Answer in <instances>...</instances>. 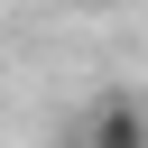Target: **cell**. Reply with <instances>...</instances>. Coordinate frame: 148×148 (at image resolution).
Masks as SVG:
<instances>
[{
	"label": "cell",
	"mask_w": 148,
	"mask_h": 148,
	"mask_svg": "<svg viewBox=\"0 0 148 148\" xmlns=\"http://www.w3.org/2000/svg\"><path fill=\"white\" fill-rule=\"evenodd\" d=\"M74 9H111V0H74Z\"/></svg>",
	"instance_id": "2"
},
{
	"label": "cell",
	"mask_w": 148,
	"mask_h": 148,
	"mask_svg": "<svg viewBox=\"0 0 148 148\" xmlns=\"http://www.w3.org/2000/svg\"><path fill=\"white\" fill-rule=\"evenodd\" d=\"M74 148H148V120H139V102H130V92L92 102V120H83V139H74Z\"/></svg>",
	"instance_id": "1"
}]
</instances>
